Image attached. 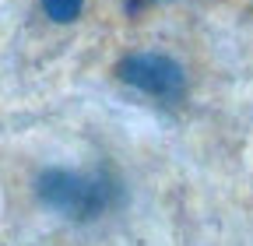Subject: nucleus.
Masks as SVG:
<instances>
[{
	"label": "nucleus",
	"mask_w": 253,
	"mask_h": 246,
	"mask_svg": "<svg viewBox=\"0 0 253 246\" xmlns=\"http://www.w3.org/2000/svg\"><path fill=\"white\" fill-rule=\"evenodd\" d=\"M32 197L60 222L91 225L120 204V179L102 165H42L32 176Z\"/></svg>",
	"instance_id": "1"
},
{
	"label": "nucleus",
	"mask_w": 253,
	"mask_h": 246,
	"mask_svg": "<svg viewBox=\"0 0 253 246\" xmlns=\"http://www.w3.org/2000/svg\"><path fill=\"white\" fill-rule=\"evenodd\" d=\"M116 81L126 84L130 91L155 102H179L186 95V71L176 56L158 53V49H134L116 60L113 67Z\"/></svg>",
	"instance_id": "2"
},
{
	"label": "nucleus",
	"mask_w": 253,
	"mask_h": 246,
	"mask_svg": "<svg viewBox=\"0 0 253 246\" xmlns=\"http://www.w3.org/2000/svg\"><path fill=\"white\" fill-rule=\"evenodd\" d=\"M84 4L88 0H39V11L53 25H74L84 14Z\"/></svg>",
	"instance_id": "3"
},
{
	"label": "nucleus",
	"mask_w": 253,
	"mask_h": 246,
	"mask_svg": "<svg viewBox=\"0 0 253 246\" xmlns=\"http://www.w3.org/2000/svg\"><path fill=\"white\" fill-rule=\"evenodd\" d=\"M155 4H166V0H126V11H130V14H137V11L155 7Z\"/></svg>",
	"instance_id": "4"
}]
</instances>
